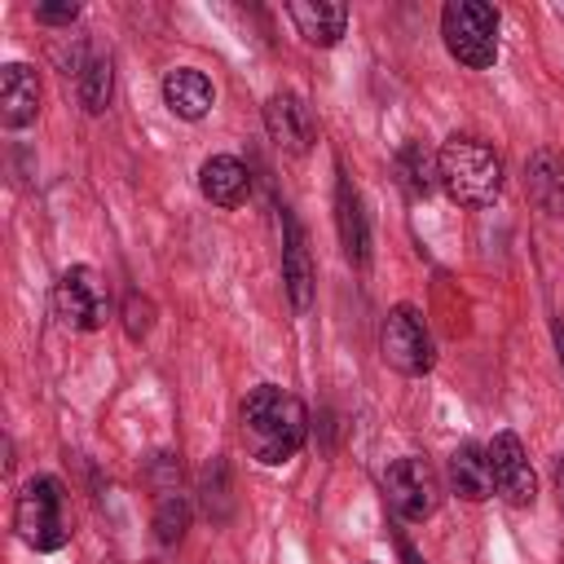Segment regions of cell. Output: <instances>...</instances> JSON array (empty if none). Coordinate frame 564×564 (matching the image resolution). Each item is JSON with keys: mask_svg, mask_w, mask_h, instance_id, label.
<instances>
[{"mask_svg": "<svg viewBox=\"0 0 564 564\" xmlns=\"http://www.w3.org/2000/svg\"><path fill=\"white\" fill-rule=\"evenodd\" d=\"M379 348H383V361H388L392 370L410 375V379H414V375H427V370H432V361H436L432 335H427V326H423L419 308H410V304L388 308V317H383V335H379Z\"/></svg>", "mask_w": 564, "mask_h": 564, "instance_id": "cell-6", "label": "cell"}, {"mask_svg": "<svg viewBox=\"0 0 564 564\" xmlns=\"http://www.w3.org/2000/svg\"><path fill=\"white\" fill-rule=\"evenodd\" d=\"M401 555H405V564H423V555H419V551H414L405 538H401Z\"/></svg>", "mask_w": 564, "mask_h": 564, "instance_id": "cell-25", "label": "cell"}, {"mask_svg": "<svg viewBox=\"0 0 564 564\" xmlns=\"http://www.w3.org/2000/svg\"><path fill=\"white\" fill-rule=\"evenodd\" d=\"M441 185L458 207H489L502 189V163L498 154L476 137H449L436 154Z\"/></svg>", "mask_w": 564, "mask_h": 564, "instance_id": "cell-2", "label": "cell"}, {"mask_svg": "<svg viewBox=\"0 0 564 564\" xmlns=\"http://www.w3.org/2000/svg\"><path fill=\"white\" fill-rule=\"evenodd\" d=\"M163 101H167V110L176 115V119H203L212 106H216V88H212V79L203 75V70H194V66H172L167 75H163Z\"/></svg>", "mask_w": 564, "mask_h": 564, "instance_id": "cell-13", "label": "cell"}, {"mask_svg": "<svg viewBox=\"0 0 564 564\" xmlns=\"http://www.w3.org/2000/svg\"><path fill=\"white\" fill-rule=\"evenodd\" d=\"M383 494H388V507H392L401 520L419 524V520H427V516L436 511V502H441V480H436V471L427 467V458L405 454V458L388 463V471H383Z\"/></svg>", "mask_w": 564, "mask_h": 564, "instance_id": "cell-7", "label": "cell"}, {"mask_svg": "<svg viewBox=\"0 0 564 564\" xmlns=\"http://www.w3.org/2000/svg\"><path fill=\"white\" fill-rule=\"evenodd\" d=\"M282 282H286L291 308L308 313V304H313V260H308L304 229L295 225V216H282Z\"/></svg>", "mask_w": 564, "mask_h": 564, "instance_id": "cell-12", "label": "cell"}, {"mask_svg": "<svg viewBox=\"0 0 564 564\" xmlns=\"http://www.w3.org/2000/svg\"><path fill=\"white\" fill-rule=\"evenodd\" d=\"M40 115V75L26 62L0 66V119L4 128H26Z\"/></svg>", "mask_w": 564, "mask_h": 564, "instance_id": "cell-10", "label": "cell"}, {"mask_svg": "<svg viewBox=\"0 0 564 564\" xmlns=\"http://www.w3.org/2000/svg\"><path fill=\"white\" fill-rule=\"evenodd\" d=\"M555 357H560V370H564V322H555Z\"/></svg>", "mask_w": 564, "mask_h": 564, "instance_id": "cell-24", "label": "cell"}, {"mask_svg": "<svg viewBox=\"0 0 564 564\" xmlns=\"http://www.w3.org/2000/svg\"><path fill=\"white\" fill-rule=\"evenodd\" d=\"M397 176H401V185H405L414 198H427V194L436 189V181H441V167H436V159H432L419 141H405V145L397 150Z\"/></svg>", "mask_w": 564, "mask_h": 564, "instance_id": "cell-18", "label": "cell"}, {"mask_svg": "<svg viewBox=\"0 0 564 564\" xmlns=\"http://www.w3.org/2000/svg\"><path fill=\"white\" fill-rule=\"evenodd\" d=\"M264 128H269V137H273L286 154H308L313 141H317L313 110H308L295 93H273V97L264 101Z\"/></svg>", "mask_w": 564, "mask_h": 564, "instance_id": "cell-9", "label": "cell"}, {"mask_svg": "<svg viewBox=\"0 0 564 564\" xmlns=\"http://www.w3.org/2000/svg\"><path fill=\"white\" fill-rule=\"evenodd\" d=\"M79 18V4H35V22L44 26H70Z\"/></svg>", "mask_w": 564, "mask_h": 564, "instance_id": "cell-22", "label": "cell"}, {"mask_svg": "<svg viewBox=\"0 0 564 564\" xmlns=\"http://www.w3.org/2000/svg\"><path fill=\"white\" fill-rule=\"evenodd\" d=\"M449 489L467 502H485L494 498V471H489V454L471 441H463L454 454H449Z\"/></svg>", "mask_w": 564, "mask_h": 564, "instance_id": "cell-17", "label": "cell"}, {"mask_svg": "<svg viewBox=\"0 0 564 564\" xmlns=\"http://www.w3.org/2000/svg\"><path fill=\"white\" fill-rule=\"evenodd\" d=\"M110 93H115V70H110V57H93L79 66V106L88 115H101L110 106Z\"/></svg>", "mask_w": 564, "mask_h": 564, "instance_id": "cell-19", "label": "cell"}, {"mask_svg": "<svg viewBox=\"0 0 564 564\" xmlns=\"http://www.w3.org/2000/svg\"><path fill=\"white\" fill-rule=\"evenodd\" d=\"M286 13L295 22V31L308 44H322V48L339 44V35L348 26V9L344 4H330V0H295V4H286Z\"/></svg>", "mask_w": 564, "mask_h": 564, "instance_id": "cell-16", "label": "cell"}, {"mask_svg": "<svg viewBox=\"0 0 564 564\" xmlns=\"http://www.w3.org/2000/svg\"><path fill=\"white\" fill-rule=\"evenodd\" d=\"M198 189L216 207H242L247 194H251V176H247V167L234 154H212L198 167Z\"/></svg>", "mask_w": 564, "mask_h": 564, "instance_id": "cell-14", "label": "cell"}, {"mask_svg": "<svg viewBox=\"0 0 564 564\" xmlns=\"http://www.w3.org/2000/svg\"><path fill=\"white\" fill-rule=\"evenodd\" d=\"M150 326H154V304L132 291V295L123 300V330H128V339H145Z\"/></svg>", "mask_w": 564, "mask_h": 564, "instance_id": "cell-21", "label": "cell"}, {"mask_svg": "<svg viewBox=\"0 0 564 564\" xmlns=\"http://www.w3.org/2000/svg\"><path fill=\"white\" fill-rule=\"evenodd\" d=\"M441 40L454 62L485 70L498 62V13L485 0H449L441 9Z\"/></svg>", "mask_w": 564, "mask_h": 564, "instance_id": "cell-4", "label": "cell"}, {"mask_svg": "<svg viewBox=\"0 0 564 564\" xmlns=\"http://www.w3.org/2000/svg\"><path fill=\"white\" fill-rule=\"evenodd\" d=\"M555 494H560V507H564V454H560V463H555Z\"/></svg>", "mask_w": 564, "mask_h": 564, "instance_id": "cell-23", "label": "cell"}, {"mask_svg": "<svg viewBox=\"0 0 564 564\" xmlns=\"http://www.w3.org/2000/svg\"><path fill=\"white\" fill-rule=\"evenodd\" d=\"M53 313L70 330H101L106 317H110V291H106L101 273L88 269V264L66 269L53 286Z\"/></svg>", "mask_w": 564, "mask_h": 564, "instance_id": "cell-5", "label": "cell"}, {"mask_svg": "<svg viewBox=\"0 0 564 564\" xmlns=\"http://www.w3.org/2000/svg\"><path fill=\"white\" fill-rule=\"evenodd\" d=\"M242 445L256 463L264 467H278L286 458H295L304 449V436H308V410L295 392L278 388V383H260L242 397Z\"/></svg>", "mask_w": 564, "mask_h": 564, "instance_id": "cell-1", "label": "cell"}, {"mask_svg": "<svg viewBox=\"0 0 564 564\" xmlns=\"http://www.w3.org/2000/svg\"><path fill=\"white\" fill-rule=\"evenodd\" d=\"M185 524H189V502L181 494H163L159 498V511H154V538L172 546V542H181Z\"/></svg>", "mask_w": 564, "mask_h": 564, "instance_id": "cell-20", "label": "cell"}, {"mask_svg": "<svg viewBox=\"0 0 564 564\" xmlns=\"http://www.w3.org/2000/svg\"><path fill=\"white\" fill-rule=\"evenodd\" d=\"M485 454H489L494 489H498L511 507H533V498H538V476H533V467H529V454H524L520 436H516V432H498V436L485 445Z\"/></svg>", "mask_w": 564, "mask_h": 564, "instance_id": "cell-8", "label": "cell"}, {"mask_svg": "<svg viewBox=\"0 0 564 564\" xmlns=\"http://www.w3.org/2000/svg\"><path fill=\"white\" fill-rule=\"evenodd\" d=\"M524 189L546 216H564V154L533 150L524 159Z\"/></svg>", "mask_w": 564, "mask_h": 564, "instance_id": "cell-15", "label": "cell"}, {"mask_svg": "<svg viewBox=\"0 0 564 564\" xmlns=\"http://www.w3.org/2000/svg\"><path fill=\"white\" fill-rule=\"evenodd\" d=\"M13 529L31 551H62L70 542V502L57 476H35L13 502Z\"/></svg>", "mask_w": 564, "mask_h": 564, "instance_id": "cell-3", "label": "cell"}, {"mask_svg": "<svg viewBox=\"0 0 564 564\" xmlns=\"http://www.w3.org/2000/svg\"><path fill=\"white\" fill-rule=\"evenodd\" d=\"M335 225H339L344 256L357 269H366L370 264V225H366V212H361V194L348 176H339V185H335Z\"/></svg>", "mask_w": 564, "mask_h": 564, "instance_id": "cell-11", "label": "cell"}]
</instances>
